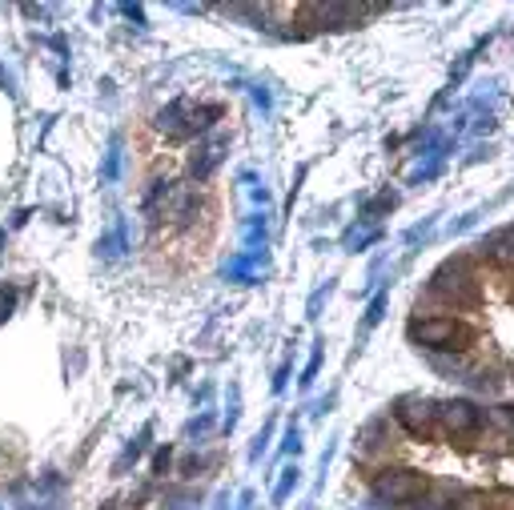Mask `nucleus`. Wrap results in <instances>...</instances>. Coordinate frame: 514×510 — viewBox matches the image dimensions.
<instances>
[{
    "mask_svg": "<svg viewBox=\"0 0 514 510\" xmlns=\"http://www.w3.org/2000/svg\"><path fill=\"white\" fill-rule=\"evenodd\" d=\"M426 486H430V478L418 470H382L374 478V506L378 510L406 506V502L426 494Z\"/></svg>",
    "mask_w": 514,
    "mask_h": 510,
    "instance_id": "1",
    "label": "nucleus"
},
{
    "mask_svg": "<svg viewBox=\"0 0 514 510\" xmlns=\"http://www.w3.org/2000/svg\"><path fill=\"white\" fill-rule=\"evenodd\" d=\"M410 337L426 349H466L474 342V330L454 318H422V322H410Z\"/></svg>",
    "mask_w": 514,
    "mask_h": 510,
    "instance_id": "2",
    "label": "nucleus"
},
{
    "mask_svg": "<svg viewBox=\"0 0 514 510\" xmlns=\"http://www.w3.org/2000/svg\"><path fill=\"white\" fill-rule=\"evenodd\" d=\"M430 294L434 298H446L454 306H470L478 298V286H474V274H470V262L466 257H454L430 277Z\"/></svg>",
    "mask_w": 514,
    "mask_h": 510,
    "instance_id": "3",
    "label": "nucleus"
},
{
    "mask_svg": "<svg viewBox=\"0 0 514 510\" xmlns=\"http://www.w3.org/2000/svg\"><path fill=\"white\" fill-rule=\"evenodd\" d=\"M394 418H398V426L410 438H418V442H430V438L438 434V402H430V398H418V394L398 398Z\"/></svg>",
    "mask_w": 514,
    "mask_h": 510,
    "instance_id": "4",
    "label": "nucleus"
},
{
    "mask_svg": "<svg viewBox=\"0 0 514 510\" xmlns=\"http://www.w3.org/2000/svg\"><path fill=\"white\" fill-rule=\"evenodd\" d=\"M438 426L450 438H470L482 426V410L474 402H438Z\"/></svg>",
    "mask_w": 514,
    "mask_h": 510,
    "instance_id": "5",
    "label": "nucleus"
},
{
    "mask_svg": "<svg viewBox=\"0 0 514 510\" xmlns=\"http://www.w3.org/2000/svg\"><path fill=\"white\" fill-rule=\"evenodd\" d=\"M193 100H173V105H165L157 112V129H161L165 137H193Z\"/></svg>",
    "mask_w": 514,
    "mask_h": 510,
    "instance_id": "6",
    "label": "nucleus"
},
{
    "mask_svg": "<svg viewBox=\"0 0 514 510\" xmlns=\"http://www.w3.org/2000/svg\"><path fill=\"white\" fill-rule=\"evenodd\" d=\"M478 249L486 253L490 262H498V265H514V225H502V229H494V233H490Z\"/></svg>",
    "mask_w": 514,
    "mask_h": 510,
    "instance_id": "7",
    "label": "nucleus"
},
{
    "mask_svg": "<svg viewBox=\"0 0 514 510\" xmlns=\"http://www.w3.org/2000/svg\"><path fill=\"white\" fill-rule=\"evenodd\" d=\"M226 137H214L205 149H197V157H193V165H189V173L197 177V181H205V177L214 173L217 165H221V157H226Z\"/></svg>",
    "mask_w": 514,
    "mask_h": 510,
    "instance_id": "8",
    "label": "nucleus"
},
{
    "mask_svg": "<svg viewBox=\"0 0 514 510\" xmlns=\"http://www.w3.org/2000/svg\"><path fill=\"white\" fill-rule=\"evenodd\" d=\"M257 265H265V253H241L226 265V277L229 282H253L257 277Z\"/></svg>",
    "mask_w": 514,
    "mask_h": 510,
    "instance_id": "9",
    "label": "nucleus"
},
{
    "mask_svg": "<svg viewBox=\"0 0 514 510\" xmlns=\"http://www.w3.org/2000/svg\"><path fill=\"white\" fill-rule=\"evenodd\" d=\"M125 245H129V237H125V221H117L109 233L97 241V249L105 253V257H125Z\"/></svg>",
    "mask_w": 514,
    "mask_h": 510,
    "instance_id": "10",
    "label": "nucleus"
},
{
    "mask_svg": "<svg viewBox=\"0 0 514 510\" xmlns=\"http://www.w3.org/2000/svg\"><path fill=\"white\" fill-rule=\"evenodd\" d=\"M121 165H125V149H121V137L109 145V153H105V165H100V177L105 181H117L121 177Z\"/></svg>",
    "mask_w": 514,
    "mask_h": 510,
    "instance_id": "11",
    "label": "nucleus"
},
{
    "mask_svg": "<svg viewBox=\"0 0 514 510\" xmlns=\"http://www.w3.org/2000/svg\"><path fill=\"white\" fill-rule=\"evenodd\" d=\"M298 482H301V470H298V466H286V470H281V482L274 486V502H277V506H281V502L298 490Z\"/></svg>",
    "mask_w": 514,
    "mask_h": 510,
    "instance_id": "12",
    "label": "nucleus"
},
{
    "mask_svg": "<svg viewBox=\"0 0 514 510\" xmlns=\"http://www.w3.org/2000/svg\"><path fill=\"white\" fill-rule=\"evenodd\" d=\"M382 313H386V294H378V298L370 301V310H366V325H378V322H382Z\"/></svg>",
    "mask_w": 514,
    "mask_h": 510,
    "instance_id": "13",
    "label": "nucleus"
},
{
    "mask_svg": "<svg viewBox=\"0 0 514 510\" xmlns=\"http://www.w3.org/2000/svg\"><path fill=\"white\" fill-rule=\"evenodd\" d=\"M329 294H334V282H326V286L317 289L314 298H310V306H305V313H310V318H317V310H322V301L329 298Z\"/></svg>",
    "mask_w": 514,
    "mask_h": 510,
    "instance_id": "14",
    "label": "nucleus"
},
{
    "mask_svg": "<svg viewBox=\"0 0 514 510\" xmlns=\"http://www.w3.org/2000/svg\"><path fill=\"white\" fill-rule=\"evenodd\" d=\"M317 370H322V346L314 349V358H310V366H305V373H301V386H314Z\"/></svg>",
    "mask_w": 514,
    "mask_h": 510,
    "instance_id": "15",
    "label": "nucleus"
},
{
    "mask_svg": "<svg viewBox=\"0 0 514 510\" xmlns=\"http://www.w3.org/2000/svg\"><path fill=\"white\" fill-rule=\"evenodd\" d=\"M386 209H394V193H382L378 201H370L366 205V217H378V213H386Z\"/></svg>",
    "mask_w": 514,
    "mask_h": 510,
    "instance_id": "16",
    "label": "nucleus"
},
{
    "mask_svg": "<svg viewBox=\"0 0 514 510\" xmlns=\"http://www.w3.org/2000/svg\"><path fill=\"white\" fill-rule=\"evenodd\" d=\"M269 434H274V426H262V434L253 438V450H250V462H257L265 454V442H269Z\"/></svg>",
    "mask_w": 514,
    "mask_h": 510,
    "instance_id": "17",
    "label": "nucleus"
},
{
    "mask_svg": "<svg viewBox=\"0 0 514 510\" xmlns=\"http://www.w3.org/2000/svg\"><path fill=\"white\" fill-rule=\"evenodd\" d=\"M281 450H286V454H298V450H301V430H298V426H289V430H286Z\"/></svg>",
    "mask_w": 514,
    "mask_h": 510,
    "instance_id": "18",
    "label": "nucleus"
},
{
    "mask_svg": "<svg viewBox=\"0 0 514 510\" xmlns=\"http://www.w3.org/2000/svg\"><path fill=\"white\" fill-rule=\"evenodd\" d=\"M13 306H16V289H0V322L13 313Z\"/></svg>",
    "mask_w": 514,
    "mask_h": 510,
    "instance_id": "19",
    "label": "nucleus"
},
{
    "mask_svg": "<svg viewBox=\"0 0 514 510\" xmlns=\"http://www.w3.org/2000/svg\"><path fill=\"white\" fill-rule=\"evenodd\" d=\"M238 426V390H233V398H229V418H226V430Z\"/></svg>",
    "mask_w": 514,
    "mask_h": 510,
    "instance_id": "20",
    "label": "nucleus"
},
{
    "mask_svg": "<svg viewBox=\"0 0 514 510\" xmlns=\"http://www.w3.org/2000/svg\"><path fill=\"white\" fill-rule=\"evenodd\" d=\"M169 454H173L169 446H165V450H157V458H153V470H157V474H161L165 466H169Z\"/></svg>",
    "mask_w": 514,
    "mask_h": 510,
    "instance_id": "21",
    "label": "nucleus"
},
{
    "mask_svg": "<svg viewBox=\"0 0 514 510\" xmlns=\"http://www.w3.org/2000/svg\"><path fill=\"white\" fill-rule=\"evenodd\" d=\"M286 378H289V366H281V370H277V378H274V390H277V394L286 390Z\"/></svg>",
    "mask_w": 514,
    "mask_h": 510,
    "instance_id": "22",
    "label": "nucleus"
},
{
    "mask_svg": "<svg viewBox=\"0 0 514 510\" xmlns=\"http://www.w3.org/2000/svg\"><path fill=\"white\" fill-rule=\"evenodd\" d=\"M253 100H257L262 109H269V93H265V88H253Z\"/></svg>",
    "mask_w": 514,
    "mask_h": 510,
    "instance_id": "23",
    "label": "nucleus"
},
{
    "mask_svg": "<svg viewBox=\"0 0 514 510\" xmlns=\"http://www.w3.org/2000/svg\"><path fill=\"white\" fill-rule=\"evenodd\" d=\"M0 85H4V88H8V93H16V85H13V76H8V73H4V69H0Z\"/></svg>",
    "mask_w": 514,
    "mask_h": 510,
    "instance_id": "24",
    "label": "nucleus"
},
{
    "mask_svg": "<svg viewBox=\"0 0 514 510\" xmlns=\"http://www.w3.org/2000/svg\"><path fill=\"white\" fill-rule=\"evenodd\" d=\"M506 418H510V422H514V406H506Z\"/></svg>",
    "mask_w": 514,
    "mask_h": 510,
    "instance_id": "25",
    "label": "nucleus"
},
{
    "mask_svg": "<svg viewBox=\"0 0 514 510\" xmlns=\"http://www.w3.org/2000/svg\"><path fill=\"white\" fill-rule=\"evenodd\" d=\"M0 245H4V229H0Z\"/></svg>",
    "mask_w": 514,
    "mask_h": 510,
    "instance_id": "26",
    "label": "nucleus"
},
{
    "mask_svg": "<svg viewBox=\"0 0 514 510\" xmlns=\"http://www.w3.org/2000/svg\"><path fill=\"white\" fill-rule=\"evenodd\" d=\"M105 510H113V502H109V506H105Z\"/></svg>",
    "mask_w": 514,
    "mask_h": 510,
    "instance_id": "27",
    "label": "nucleus"
}]
</instances>
